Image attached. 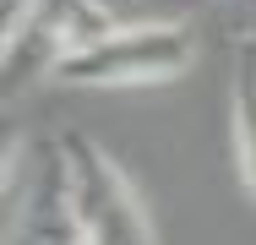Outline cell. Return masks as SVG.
I'll return each mask as SVG.
<instances>
[{
    "mask_svg": "<svg viewBox=\"0 0 256 245\" xmlns=\"http://www.w3.org/2000/svg\"><path fill=\"white\" fill-rule=\"evenodd\" d=\"M66 158H71V196H76V218H82L88 240L93 245H158L136 186L126 180V169L93 136L66 131Z\"/></svg>",
    "mask_w": 256,
    "mask_h": 245,
    "instance_id": "cell-3",
    "label": "cell"
},
{
    "mask_svg": "<svg viewBox=\"0 0 256 245\" xmlns=\"http://www.w3.org/2000/svg\"><path fill=\"white\" fill-rule=\"evenodd\" d=\"M6 174L16 169V180H6V245H82V218H76V196H71V158L66 136L38 142L33 152L11 147L6 152Z\"/></svg>",
    "mask_w": 256,
    "mask_h": 245,
    "instance_id": "cell-2",
    "label": "cell"
},
{
    "mask_svg": "<svg viewBox=\"0 0 256 245\" xmlns=\"http://www.w3.org/2000/svg\"><path fill=\"white\" fill-rule=\"evenodd\" d=\"M82 245H93V240H82Z\"/></svg>",
    "mask_w": 256,
    "mask_h": 245,
    "instance_id": "cell-8",
    "label": "cell"
},
{
    "mask_svg": "<svg viewBox=\"0 0 256 245\" xmlns=\"http://www.w3.org/2000/svg\"><path fill=\"white\" fill-rule=\"evenodd\" d=\"M28 6H33V0H0V33H6V28H16V22L28 16Z\"/></svg>",
    "mask_w": 256,
    "mask_h": 245,
    "instance_id": "cell-6",
    "label": "cell"
},
{
    "mask_svg": "<svg viewBox=\"0 0 256 245\" xmlns=\"http://www.w3.org/2000/svg\"><path fill=\"white\" fill-rule=\"evenodd\" d=\"M196 60L191 22H148V28H109L104 38L76 49L54 82L60 88H148L174 82Z\"/></svg>",
    "mask_w": 256,
    "mask_h": 245,
    "instance_id": "cell-1",
    "label": "cell"
},
{
    "mask_svg": "<svg viewBox=\"0 0 256 245\" xmlns=\"http://www.w3.org/2000/svg\"><path fill=\"white\" fill-rule=\"evenodd\" d=\"M234 38H251V44H256V16L246 22V28H240V33H234Z\"/></svg>",
    "mask_w": 256,
    "mask_h": 245,
    "instance_id": "cell-7",
    "label": "cell"
},
{
    "mask_svg": "<svg viewBox=\"0 0 256 245\" xmlns=\"http://www.w3.org/2000/svg\"><path fill=\"white\" fill-rule=\"evenodd\" d=\"M114 28H148V22H191L218 0H93Z\"/></svg>",
    "mask_w": 256,
    "mask_h": 245,
    "instance_id": "cell-5",
    "label": "cell"
},
{
    "mask_svg": "<svg viewBox=\"0 0 256 245\" xmlns=\"http://www.w3.org/2000/svg\"><path fill=\"white\" fill-rule=\"evenodd\" d=\"M229 136H234V164L240 186L256 202V44L234 38V71H229Z\"/></svg>",
    "mask_w": 256,
    "mask_h": 245,
    "instance_id": "cell-4",
    "label": "cell"
}]
</instances>
